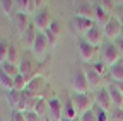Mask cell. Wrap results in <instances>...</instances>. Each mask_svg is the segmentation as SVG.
<instances>
[{
	"label": "cell",
	"instance_id": "obj_1",
	"mask_svg": "<svg viewBox=\"0 0 123 121\" xmlns=\"http://www.w3.org/2000/svg\"><path fill=\"white\" fill-rule=\"evenodd\" d=\"M70 87L74 90V94H87L89 84H87L86 72L82 68H75L72 72V75H70Z\"/></svg>",
	"mask_w": 123,
	"mask_h": 121
},
{
	"label": "cell",
	"instance_id": "obj_2",
	"mask_svg": "<svg viewBox=\"0 0 123 121\" xmlns=\"http://www.w3.org/2000/svg\"><path fill=\"white\" fill-rule=\"evenodd\" d=\"M101 58H103L104 65L111 68L113 65H116L120 60H121V53L118 51V48H116L115 43H108V44H104L103 50H101Z\"/></svg>",
	"mask_w": 123,
	"mask_h": 121
},
{
	"label": "cell",
	"instance_id": "obj_3",
	"mask_svg": "<svg viewBox=\"0 0 123 121\" xmlns=\"http://www.w3.org/2000/svg\"><path fill=\"white\" fill-rule=\"evenodd\" d=\"M53 22H55V17H53V14L48 7H44L43 10H39L34 16V27L39 33H44L46 29H50Z\"/></svg>",
	"mask_w": 123,
	"mask_h": 121
},
{
	"label": "cell",
	"instance_id": "obj_4",
	"mask_svg": "<svg viewBox=\"0 0 123 121\" xmlns=\"http://www.w3.org/2000/svg\"><path fill=\"white\" fill-rule=\"evenodd\" d=\"M38 67H39V65H36V63L33 62V58L26 56V58H22V60H21V65H19V73L22 75V77H24L27 82H31L33 79L39 77V73H38Z\"/></svg>",
	"mask_w": 123,
	"mask_h": 121
},
{
	"label": "cell",
	"instance_id": "obj_5",
	"mask_svg": "<svg viewBox=\"0 0 123 121\" xmlns=\"http://www.w3.org/2000/svg\"><path fill=\"white\" fill-rule=\"evenodd\" d=\"M72 102L75 106V109L79 114H84L87 111L92 109V106H94V97H91L89 94H74L72 96Z\"/></svg>",
	"mask_w": 123,
	"mask_h": 121
},
{
	"label": "cell",
	"instance_id": "obj_6",
	"mask_svg": "<svg viewBox=\"0 0 123 121\" xmlns=\"http://www.w3.org/2000/svg\"><path fill=\"white\" fill-rule=\"evenodd\" d=\"M104 31H103V27H99L98 24L91 29V31L84 36V41L87 43V44H91V46H94V48H99L101 44L104 43Z\"/></svg>",
	"mask_w": 123,
	"mask_h": 121
},
{
	"label": "cell",
	"instance_id": "obj_7",
	"mask_svg": "<svg viewBox=\"0 0 123 121\" xmlns=\"http://www.w3.org/2000/svg\"><path fill=\"white\" fill-rule=\"evenodd\" d=\"M75 17H84L96 22V7L87 2H79L75 5Z\"/></svg>",
	"mask_w": 123,
	"mask_h": 121
},
{
	"label": "cell",
	"instance_id": "obj_8",
	"mask_svg": "<svg viewBox=\"0 0 123 121\" xmlns=\"http://www.w3.org/2000/svg\"><path fill=\"white\" fill-rule=\"evenodd\" d=\"M48 89V84H46V80L43 79V77H36V79H33L31 82H27V92L29 94H33L34 97H43V94H44V90Z\"/></svg>",
	"mask_w": 123,
	"mask_h": 121
},
{
	"label": "cell",
	"instance_id": "obj_9",
	"mask_svg": "<svg viewBox=\"0 0 123 121\" xmlns=\"http://www.w3.org/2000/svg\"><path fill=\"white\" fill-rule=\"evenodd\" d=\"M79 53H80V58L84 60L86 63L96 62V58H98V55H99L98 48H94V46H91V44H87L86 41H80V44H79Z\"/></svg>",
	"mask_w": 123,
	"mask_h": 121
},
{
	"label": "cell",
	"instance_id": "obj_10",
	"mask_svg": "<svg viewBox=\"0 0 123 121\" xmlns=\"http://www.w3.org/2000/svg\"><path fill=\"white\" fill-rule=\"evenodd\" d=\"M94 21H91V19H84V17H74L72 21V29L77 33V34H87L92 27H94Z\"/></svg>",
	"mask_w": 123,
	"mask_h": 121
},
{
	"label": "cell",
	"instance_id": "obj_11",
	"mask_svg": "<svg viewBox=\"0 0 123 121\" xmlns=\"http://www.w3.org/2000/svg\"><path fill=\"white\" fill-rule=\"evenodd\" d=\"M48 48H50V43L46 39L44 33H38V38H36V43L33 46V51H34V56L43 60V56L48 53Z\"/></svg>",
	"mask_w": 123,
	"mask_h": 121
},
{
	"label": "cell",
	"instance_id": "obj_12",
	"mask_svg": "<svg viewBox=\"0 0 123 121\" xmlns=\"http://www.w3.org/2000/svg\"><path fill=\"white\" fill-rule=\"evenodd\" d=\"M44 36H46V39H48V43H50L51 48L56 46L58 41H60V38H62V24H60L58 21H55V22L51 24V27L44 31Z\"/></svg>",
	"mask_w": 123,
	"mask_h": 121
},
{
	"label": "cell",
	"instance_id": "obj_13",
	"mask_svg": "<svg viewBox=\"0 0 123 121\" xmlns=\"http://www.w3.org/2000/svg\"><path fill=\"white\" fill-rule=\"evenodd\" d=\"M12 22H14L15 29L21 33V36L27 31L31 26H33V24H31V21H29V16H27V14H22V12H15L14 17H12Z\"/></svg>",
	"mask_w": 123,
	"mask_h": 121
},
{
	"label": "cell",
	"instance_id": "obj_14",
	"mask_svg": "<svg viewBox=\"0 0 123 121\" xmlns=\"http://www.w3.org/2000/svg\"><path fill=\"white\" fill-rule=\"evenodd\" d=\"M94 101L98 102V108H101V109H104V111H110V109L113 108L111 97H110V94H108V89H106V87L99 89L98 92H96Z\"/></svg>",
	"mask_w": 123,
	"mask_h": 121
},
{
	"label": "cell",
	"instance_id": "obj_15",
	"mask_svg": "<svg viewBox=\"0 0 123 121\" xmlns=\"http://www.w3.org/2000/svg\"><path fill=\"white\" fill-rule=\"evenodd\" d=\"M121 24L113 17L111 21H110V24H108L103 31H104V36L108 38V39H111V41H116V39H120V36H121Z\"/></svg>",
	"mask_w": 123,
	"mask_h": 121
},
{
	"label": "cell",
	"instance_id": "obj_16",
	"mask_svg": "<svg viewBox=\"0 0 123 121\" xmlns=\"http://www.w3.org/2000/svg\"><path fill=\"white\" fill-rule=\"evenodd\" d=\"M84 72H86L87 84H89V87H91V89H99V87L103 85V75H101V73H98V72L94 70V67H87Z\"/></svg>",
	"mask_w": 123,
	"mask_h": 121
},
{
	"label": "cell",
	"instance_id": "obj_17",
	"mask_svg": "<svg viewBox=\"0 0 123 121\" xmlns=\"http://www.w3.org/2000/svg\"><path fill=\"white\" fill-rule=\"evenodd\" d=\"M48 104H50V119L51 121H62V118H63V104H62V101L53 99Z\"/></svg>",
	"mask_w": 123,
	"mask_h": 121
},
{
	"label": "cell",
	"instance_id": "obj_18",
	"mask_svg": "<svg viewBox=\"0 0 123 121\" xmlns=\"http://www.w3.org/2000/svg\"><path fill=\"white\" fill-rule=\"evenodd\" d=\"M33 111H34L41 119H46V118H48V121H51V119H50V104H48V101H46V99H41V97H39Z\"/></svg>",
	"mask_w": 123,
	"mask_h": 121
},
{
	"label": "cell",
	"instance_id": "obj_19",
	"mask_svg": "<svg viewBox=\"0 0 123 121\" xmlns=\"http://www.w3.org/2000/svg\"><path fill=\"white\" fill-rule=\"evenodd\" d=\"M106 89H108V94H110V97H111L113 108H116V109H123V94L120 92V90H118L113 84H111V85H108Z\"/></svg>",
	"mask_w": 123,
	"mask_h": 121
},
{
	"label": "cell",
	"instance_id": "obj_20",
	"mask_svg": "<svg viewBox=\"0 0 123 121\" xmlns=\"http://www.w3.org/2000/svg\"><path fill=\"white\" fill-rule=\"evenodd\" d=\"M36 38H38V29L34 27V24L31 26L27 31L21 36V39H22V44L26 48H33L34 46V43H36Z\"/></svg>",
	"mask_w": 123,
	"mask_h": 121
},
{
	"label": "cell",
	"instance_id": "obj_21",
	"mask_svg": "<svg viewBox=\"0 0 123 121\" xmlns=\"http://www.w3.org/2000/svg\"><path fill=\"white\" fill-rule=\"evenodd\" d=\"M94 7H96V22H98L99 27L104 29L108 24H110V21H111L113 17H111V14H108L106 10H103L99 5H94Z\"/></svg>",
	"mask_w": 123,
	"mask_h": 121
},
{
	"label": "cell",
	"instance_id": "obj_22",
	"mask_svg": "<svg viewBox=\"0 0 123 121\" xmlns=\"http://www.w3.org/2000/svg\"><path fill=\"white\" fill-rule=\"evenodd\" d=\"M110 77L113 82H123V58L110 68Z\"/></svg>",
	"mask_w": 123,
	"mask_h": 121
},
{
	"label": "cell",
	"instance_id": "obj_23",
	"mask_svg": "<svg viewBox=\"0 0 123 121\" xmlns=\"http://www.w3.org/2000/svg\"><path fill=\"white\" fill-rule=\"evenodd\" d=\"M77 116H79V113H77V109H75V106H74L72 99H68V101L63 104V118H65V119L75 121ZM63 118H62V119H63Z\"/></svg>",
	"mask_w": 123,
	"mask_h": 121
},
{
	"label": "cell",
	"instance_id": "obj_24",
	"mask_svg": "<svg viewBox=\"0 0 123 121\" xmlns=\"http://www.w3.org/2000/svg\"><path fill=\"white\" fill-rule=\"evenodd\" d=\"M0 87L4 90H7V92H12L14 90V79L9 77V75L5 72H2V70H0Z\"/></svg>",
	"mask_w": 123,
	"mask_h": 121
},
{
	"label": "cell",
	"instance_id": "obj_25",
	"mask_svg": "<svg viewBox=\"0 0 123 121\" xmlns=\"http://www.w3.org/2000/svg\"><path fill=\"white\" fill-rule=\"evenodd\" d=\"M0 7H2L4 14L9 17H14V10H15V0H0Z\"/></svg>",
	"mask_w": 123,
	"mask_h": 121
},
{
	"label": "cell",
	"instance_id": "obj_26",
	"mask_svg": "<svg viewBox=\"0 0 123 121\" xmlns=\"http://www.w3.org/2000/svg\"><path fill=\"white\" fill-rule=\"evenodd\" d=\"M0 70L5 72L9 77H12V79H15L17 75H21V73H19V65H14V63H9V62H5Z\"/></svg>",
	"mask_w": 123,
	"mask_h": 121
},
{
	"label": "cell",
	"instance_id": "obj_27",
	"mask_svg": "<svg viewBox=\"0 0 123 121\" xmlns=\"http://www.w3.org/2000/svg\"><path fill=\"white\" fill-rule=\"evenodd\" d=\"M9 51H10V44L7 41H0V65H4L9 58Z\"/></svg>",
	"mask_w": 123,
	"mask_h": 121
},
{
	"label": "cell",
	"instance_id": "obj_28",
	"mask_svg": "<svg viewBox=\"0 0 123 121\" xmlns=\"http://www.w3.org/2000/svg\"><path fill=\"white\" fill-rule=\"evenodd\" d=\"M27 89V80L22 77V75H17V77L14 79V90H17V92H24Z\"/></svg>",
	"mask_w": 123,
	"mask_h": 121
},
{
	"label": "cell",
	"instance_id": "obj_29",
	"mask_svg": "<svg viewBox=\"0 0 123 121\" xmlns=\"http://www.w3.org/2000/svg\"><path fill=\"white\" fill-rule=\"evenodd\" d=\"M21 102V92H17V90H12V92H9V106L15 111L17 109V106Z\"/></svg>",
	"mask_w": 123,
	"mask_h": 121
},
{
	"label": "cell",
	"instance_id": "obj_30",
	"mask_svg": "<svg viewBox=\"0 0 123 121\" xmlns=\"http://www.w3.org/2000/svg\"><path fill=\"white\" fill-rule=\"evenodd\" d=\"M98 5H99L103 10H106L108 14L115 12V9H116V4L113 2V0H101V2H98Z\"/></svg>",
	"mask_w": 123,
	"mask_h": 121
},
{
	"label": "cell",
	"instance_id": "obj_31",
	"mask_svg": "<svg viewBox=\"0 0 123 121\" xmlns=\"http://www.w3.org/2000/svg\"><path fill=\"white\" fill-rule=\"evenodd\" d=\"M9 63H14V65H21V60H19V53L15 50V46H10V51H9V58H7Z\"/></svg>",
	"mask_w": 123,
	"mask_h": 121
},
{
	"label": "cell",
	"instance_id": "obj_32",
	"mask_svg": "<svg viewBox=\"0 0 123 121\" xmlns=\"http://www.w3.org/2000/svg\"><path fill=\"white\" fill-rule=\"evenodd\" d=\"M27 7H29V0H15V12L27 14Z\"/></svg>",
	"mask_w": 123,
	"mask_h": 121
},
{
	"label": "cell",
	"instance_id": "obj_33",
	"mask_svg": "<svg viewBox=\"0 0 123 121\" xmlns=\"http://www.w3.org/2000/svg\"><path fill=\"white\" fill-rule=\"evenodd\" d=\"M92 67H94V70H96L98 73H101L103 77H104V73H106V72H110V67H106V65H104V62H96Z\"/></svg>",
	"mask_w": 123,
	"mask_h": 121
},
{
	"label": "cell",
	"instance_id": "obj_34",
	"mask_svg": "<svg viewBox=\"0 0 123 121\" xmlns=\"http://www.w3.org/2000/svg\"><path fill=\"white\" fill-rule=\"evenodd\" d=\"M80 121H98V116H96L94 109H91V111L80 114Z\"/></svg>",
	"mask_w": 123,
	"mask_h": 121
},
{
	"label": "cell",
	"instance_id": "obj_35",
	"mask_svg": "<svg viewBox=\"0 0 123 121\" xmlns=\"http://www.w3.org/2000/svg\"><path fill=\"white\" fill-rule=\"evenodd\" d=\"M113 17L123 26V4H121V5H116V9H115V12H113Z\"/></svg>",
	"mask_w": 123,
	"mask_h": 121
},
{
	"label": "cell",
	"instance_id": "obj_36",
	"mask_svg": "<svg viewBox=\"0 0 123 121\" xmlns=\"http://www.w3.org/2000/svg\"><path fill=\"white\" fill-rule=\"evenodd\" d=\"M94 113H96V116H98V121H108V111H104V109H101V108H96Z\"/></svg>",
	"mask_w": 123,
	"mask_h": 121
},
{
	"label": "cell",
	"instance_id": "obj_37",
	"mask_svg": "<svg viewBox=\"0 0 123 121\" xmlns=\"http://www.w3.org/2000/svg\"><path fill=\"white\" fill-rule=\"evenodd\" d=\"M24 116H26V121H43L34 111H26L24 113Z\"/></svg>",
	"mask_w": 123,
	"mask_h": 121
},
{
	"label": "cell",
	"instance_id": "obj_38",
	"mask_svg": "<svg viewBox=\"0 0 123 121\" xmlns=\"http://www.w3.org/2000/svg\"><path fill=\"white\" fill-rule=\"evenodd\" d=\"M111 118H113V121H123V109H116L115 108Z\"/></svg>",
	"mask_w": 123,
	"mask_h": 121
},
{
	"label": "cell",
	"instance_id": "obj_39",
	"mask_svg": "<svg viewBox=\"0 0 123 121\" xmlns=\"http://www.w3.org/2000/svg\"><path fill=\"white\" fill-rule=\"evenodd\" d=\"M12 121H26V116H24V113L14 111V113H12Z\"/></svg>",
	"mask_w": 123,
	"mask_h": 121
},
{
	"label": "cell",
	"instance_id": "obj_40",
	"mask_svg": "<svg viewBox=\"0 0 123 121\" xmlns=\"http://www.w3.org/2000/svg\"><path fill=\"white\" fill-rule=\"evenodd\" d=\"M116 48H118V51L121 53V56H123V38H120V39H116Z\"/></svg>",
	"mask_w": 123,
	"mask_h": 121
},
{
	"label": "cell",
	"instance_id": "obj_41",
	"mask_svg": "<svg viewBox=\"0 0 123 121\" xmlns=\"http://www.w3.org/2000/svg\"><path fill=\"white\" fill-rule=\"evenodd\" d=\"M111 84H113V85H115V87L120 90V92L123 94V82H111Z\"/></svg>",
	"mask_w": 123,
	"mask_h": 121
},
{
	"label": "cell",
	"instance_id": "obj_42",
	"mask_svg": "<svg viewBox=\"0 0 123 121\" xmlns=\"http://www.w3.org/2000/svg\"><path fill=\"white\" fill-rule=\"evenodd\" d=\"M62 121H72V119H65V118H63V119H62Z\"/></svg>",
	"mask_w": 123,
	"mask_h": 121
},
{
	"label": "cell",
	"instance_id": "obj_43",
	"mask_svg": "<svg viewBox=\"0 0 123 121\" xmlns=\"http://www.w3.org/2000/svg\"><path fill=\"white\" fill-rule=\"evenodd\" d=\"M120 38H123V27H121V36H120Z\"/></svg>",
	"mask_w": 123,
	"mask_h": 121
}]
</instances>
